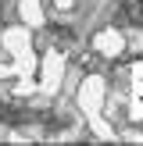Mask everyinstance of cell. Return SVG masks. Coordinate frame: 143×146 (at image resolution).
Returning a JSON list of instances; mask_svg holds the SVG:
<instances>
[{
	"label": "cell",
	"instance_id": "cell-1",
	"mask_svg": "<svg viewBox=\"0 0 143 146\" xmlns=\"http://www.w3.org/2000/svg\"><path fill=\"white\" fill-rule=\"evenodd\" d=\"M50 43H54L57 50H72V43H75V36L68 32V29H61V25H50Z\"/></svg>",
	"mask_w": 143,
	"mask_h": 146
}]
</instances>
